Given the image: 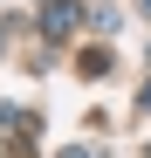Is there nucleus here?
<instances>
[{
  "label": "nucleus",
  "mask_w": 151,
  "mask_h": 158,
  "mask_svg": "<svg viewBox=\"0 0 151 158\" xmlns=\"http://www.w3.org/2000/svg\"><path fill=\"white\" fill-rule=\"evenodd\" d=\"M41 28H48V35H69V28H76V7H48Z\"/></svg>",
  "instance_id": "f257e3e1"
},
{
  "label": "nucleus",
  "mask_w": 151,
  "mask_h": 158,
  "mask_svg": "<svg viewBox=\"0 0 151 158\" xmlns=\"http://www.w3.org/2000/svg\"><path fill=\"white\" fill-rule=\"evenodd\" d=\"M144 110H151V89H144Z\"/></svg>",
  "instance_id": "f03ea898"
}]
</instances>
